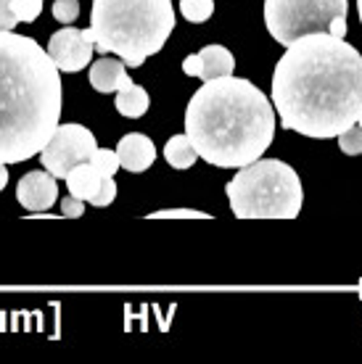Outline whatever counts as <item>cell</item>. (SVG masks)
Returning <instances> with one entry per match:
<instances>
[{
    "label": "cell",
    "instance_id": "cell-1",
    "mask_svg": "<svg viewBox=\"0 0 362 364\" xmlns=\"http://www.w3.org/2000/svg\"><path fill=\"white\" fill-rule=\"evenodd\" d=\"M272 109L304 137L331 140L362 117V55L344 37L294 40L272 74Z\"/></svg>",
    "mask_w": 362,
    "mask_h": 364
},
{
    "label": "cell",
    "instance_id": "cell-2",
    "mask_svg": "<svg viewBox=\"0 0 362 364\" xmlns=\"http://www.w3.org/2000/svg\"><path fill=\"white\" fill-rule=\"evenodd\" d=\"M61 72L27 35L0 32V164L43 151L61 117Z\"/></svg>",
    "mask_w": 362,
    "mask_h": 364
},
{
    "label": "cell",
    "instance_id": "cell-3",
    "mask_svg": "<svg viewBox=\"0 0 362 364\" xmlns=\"http://www.w3.org/2000/svg\"><path fill=\"white\" fill-rule=\"evenodd\" d=\"M185 135L212 166L241 169L262 159L275 137L272 100L233 74L209 80L185 109Z\"/></svg>",
    "mask_w": 362,
    "mask_h": 364
},
{
    "label": "cell",
    "instance_id": "cell-4",
    "mask_svg": "<svg viewBox=\"0 0 362 364\" xmlns=\"http://www.w3.org/2000/svg\"><path fill=\"white\" fill-rule=\"evenodd\" d=\"M175 29L172 0H93L90 32L100 53L140 66L159 53Z\"/></svg>",
    "mask_w": 362,
    "mask_h": 364
},
{
    "label": "cell",
    "instance_id": "cell-5",
    "mask_svg": "<svg viewBox=\"0 0 362 364\" xmlns=\"http://www.w3.org/2000/svg\"><path fill=\"white\" fill-rule=\"evenodd\" d=\"M238 219H296L301 211V180L281 159H257L225 185Z\"/></svg>",
    "mask_w": 362,
    "mask_h": 364
},
{
    "label": "cell",
    "instance_id": "cell-6",
    "mask_svg": "<svg viewBox=\"0 0 362 364\" xmlns=\"http://www.w3.org/2000/svg\"><path fill=\"white\" fill-rule=\"evenodd\" d=\"M349 0H264V24L275 43L289 48L315 32L346 37Z\"/></svg>",
    "mask_w": 362,
    "mask_h": 364
},
{
    "label": "cell",
    "instance_id": "cell-7",
    "mask_svg": "<svg viewBox=\"0 0 362 364\" xmlns=\"http://www.w3.org/2000/svg\"><path fill=\"white\" fill-rule=\"evenodd\" d=\"M95 148H98L95 135L85 124H58L40 151V161L43 169H48L56 180H63L72 172V166L90 161Z\"/></svg>",
    "mask_w": 362,
    "mask_h": 364
},
{
    "label": "cell",
    "instance_id": "cell-8",
    "mask_svg": "<svg viewBox=\"0 0 362 364\" xmlns=\"http://www.w3.org/2000/svg\"><path fill=\"white\" fill-rule=\"evenodd\" d=\"M93 50H95V43H93L90 27L88 29L63 27L58 32H53L51 43H48V55L58 66V72L63 74H74L80 72V69H85L93 61Z\"/></svg>",
    "mask_w": 362,
    "mask_h": 364
},
{
    "label": "cell",
    "instance_id": "cell-9",
    "mask_svg": "<svg viewBox=\"0 0 362 364\" xmlns=\"http://www.w3.org/2000/svg\"><path fill=\"white\" fill-rule=\"evenodd\" d=\"M16 200L21 209L29 211H46L58 200V185L56 177L48 169H35L27 172L16 185Z\"/></svg>",
    "mask_w": 362,
    "mask_h": 364
},
{
    "label": "cell",
    "instance_id": "cell-10",
    "mask_svg": "<svg viewBox=\"0 0 362 364\" xmlns=\"http://www.w3.org/2000/svg\"><path fill=\"white\" fill-rule=\"evenodd\" d=\"M233 66H236V58L225 46H207L196 55H188L182 61V72L188 77H199V80L209 82V80L233 74Z\"/></svg>",
    "mask_w": 362,
    "mask_h": 364
},
{
    "label": "cell",
    "instance_id": "cell-11",
    "mask_svg": "<svg viewBox=\"0 0 362 364\" xmlns=\"http://www.w3.org/2000/svg\"><path fill=\"white\" fill-rule=\"evenodd\" d=\"M119 166L127 172H145L156 161L154 140L143 132H130L117 143Z\"/></svg>",
    "mask_w": 362,
    "mask_h": 364
},
{
    "label": "cell",
    "instance_id": "cell-12",
    "mask_svg": "<svg viewBox=\"0 0 362 364\" xmlns=\"http://www.w3.org/2000/svg\"><path fill=\"white\" fill-rule=\"evenodd\" d=\"M127 82H133L127 77L125 61L122 58H109L103 55L90 66V85L98 92H117L119 87H125Z\"/></svg>",
    "mask_w": 362,
    "mask_h": 364
},
{
    "label": "cell",
    "instance_id": "cell-13",
    "mask_svg": "<svg viewBox=\"0 0 362 364\" xmlns=\"http://www.w3.org/2000/svg\"><path fill=\"white\" fill-rule=\"evenodd\" d=\"M66 180V188H69V196L80 200H90L100 188V180L103 174L90 164V161H82V164L72 166V172L63 177Z\"/></svg>",
    "mask_w": 362,
    "mask_h": 364
},
{
    "label": "cell",
    "instance_id": "cell-14",
    "mask_svg": "<svg viewBox=\"0 0 362 364\" xmlns=\"http://www.w3.org/2000/svg\"><path fill=\"white\" fill-rule=\"evenodd\" d=\"M117 111L122 117L127 119H140L148 111L151 106V98H148V92L135 82H127L125 87H119L117 90Z\"/></svg>",
    "mask_w": 362,
    "mask_h": 364
},
{
    "label": "cell",
    "instance_id": "cell-15",
    "mask_svg": "<svg viewBox=\"0 0 362 364\" xmlns=\"http://www.w3.org/2000/svg\"><path fill=\"white\" fill-rule=\"evenodd\" d=\"M164 159L170 161L175 169H190L199 159V151L193 148L188 135H172L164 146Z\"/></svg>",
    "mask_w": 362,
    "mask_h": 364
},
{
    "label": "cell",
    "instance_id": "cell-16",
    "mask_svg": "<svg viewBox=\"0 0 362 364\" xmlns=\"http://www.w3.org/2000/svg\"><path fill=\"white\" fill-rule=\"evenodd\" d=\"M180 11L188 21L201 24L214 14V0H180Z\"/></svg>",
    "mask_w": 362,
    "mask_h": 364
},
{
    "label": "cell",
    "instance_id": "cell-17",
    "mask_svg": "<svg viewBox=\"0 0 362 364\" xmlns=\"http://www.w3.org/2000/svg\"><path fill=\"white\" fill-rule=\"evenodd\" d=\"M90 164L95 166L103 177H114L117 169H122V166H119L117 151H106V148H95V154L90 156Z\"/></svg>",
    "mask_w": 362,
    "mask_h": 364
},
{
    "label": "cell",
    "instance_id": "cell-18",
    "mask_svg": "<svg viewBox=\"0 0 362 364\" xmlns=\"http://www.w3.org/2000/svg\"><path fill=\"white\" fill-rule=\"evenodd\" d=\"M338 148H341L346 156L362 154V127L360 124H354V127L344 129V132L338 135Z\"/></svg>",
    "mask_w": 362,
    "mask_h": 364
},
{
    "label": "cell",
    "instance_id": "cell-19",
    "mask_svg": "<svg viewBox=\"0 0 362 364\" xmlns=\"http://www.w3.org/2000/svg\"><path fill=\"white\" fill-rule=\"evenodd\" d=\"M43 3L46 0H14L11 3V11H14V16L19 18V21H35L37 16H40V11H43Z\"/></svg>",
    "mask_w": 362,
    "mask_h": 364
},
{
    "label": "cell",
    "instance_id": "cell-20",
    "mask_svg": "<svg viewBox=\"0 0 362 364\" xmlns=\"http://www.w3.org/2000/svg\"><path fill=\"white\" fill-rule=\"evenodd\" d=\"M114 198H117V182H114V177H103L100 180V188H98V193L93 196L88 203H93V206H109V203H114Z\"/></svg>",
    "mask_w": 362,
    "mask_h": 364
},
{
    "label": "cell",
    "instance_id": "cell-21",
    "mask_svg": "<svg viewBox=\"0 0 362 364\" xmlns=\"http://www.w3.org/2000/svg\"><path fill=\"white\" fill-rule=\"evenodd\" d=\"M80 16V3L77 0H56L53 3V18L61 24H72Z\"/></svg>",
    "mask_w": 362,
    "mask_h": 364
},
{
    "label": "cell",
    "instance_id": "cell-22",
    "mask_svg": "<svg viewBox=\"0 0 362 364\" xmlns=\"http://www.w3.org/2000/svg\"><path fill=\"white\" fill-rule=\"evenodd\" d=\"M148 219H209V214L196 209H164L148 214Z\"/></svg>",
    "mask_w": 362,
    "mask_h": 364
},
{
    "label": "cell",
    "instance_id": "cell-23",
    "mask_svg": "<svg viewBox=\"0 0 362 364\" xmlns=\"http://www.w3.org/2000/svg\"><path fill=\"white\" fill-rule=\"evenodd\" d=\"M85 214V200L74 198V196H66L61 200V217H69V219H77Z\"/></svg>",
    "mask_w": 362,
    "mask_h": 364
},
{
    "label": "cell",
    "instance_id": "cell-24",
    "mask_svg": "<svg viewBox=\"0 0 362 364\" xmlns=\"http://www.w3.org/2000/svg\"><path fill=\"white\" fill-rule=\"evenodd\" d=\"M11 3L14 0H0V32H11L19 24V18L11 11Z\"/></svg>",
    "mask_w": 362,
    "mask_h": 364
},
{
    "label": "cell",
    "instance_id": "cell-25",
    "mask_svg": "<svg viewBox=\"0 0 362 364\" xmlns=\"http://www.w3.org/2000/svg\"><path fill=\"white\" fill-rule=\"evenodd\" d=\"M6 185H9V169H6V164H0V193Z\"/></svg>",
    "mask_w": 362,
    "mask_h": 364
},
{
    "label": "cell",
    "instance_id": "cell-26",
    "mask_svg": "<svg viewBox=\"0 0 362 364\" xmlns=\"http://www.w3.org/2000/svg\"><path fill=\"white\" fill-rule=\"evenodd\" d=\"M357 14H360V21H362V0H357Z\"/></svg>",
    "mask_w": 362,
    "mask_h": 364
}]
</instances>
